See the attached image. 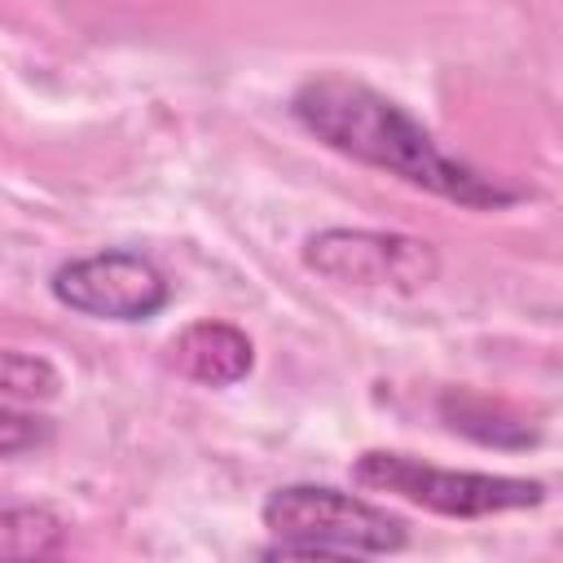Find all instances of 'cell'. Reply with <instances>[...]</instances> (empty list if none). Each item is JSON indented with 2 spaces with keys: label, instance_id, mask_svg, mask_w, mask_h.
Instances as JSON below:
<instances>
[{
  "label": "cell",
  "instance_id": "obj_1",
  "mask_svg": "<svg viewBox=\"0 0 563 563\" xmlns=\"http://www.w3.org/2000/svg\"><path fill=\"white\" fill-rule=\"evenodd\" d=\"M290 114L308 136L330 145L334 154L378 167L413 189H427L444 202L471 211H497L519 198V189L475 172L471 163L440 150V141L387 92L347 79V75H317L303 79L290 97Z\"/></svg>",
  "mask_w": 563,
  "mask_h": 563
},
{
  "label": "cell",
  "instance_id": "obj_2",
  "mask_svg": "<svg viewBox=\"0 0 563 563\" xmlns=\"http://www.w3.org/2000/svg\"><path fill=\"white\" fill-rule=\"evenodd\" d=\"M268 559H374L405 550V519L330 484H286L264 501Z\"/></svg>",
  "mask_w": 563,
  "mask_h": 563
},
{
  "label": "cell",
  "instance_id": "obj_3",
  "mask_svg": "<svg viewBox=\"0 0 563 563\" xmlns=\"http://www.w3.org/2000/svg\"><path fill=\"white\" fill-rule=\"evenodd\" d=\"M352 475H356V484H365L374 493H396V497L427 506L435 515H449V519H484V515H506V510L545 501L541 479L488 475V471H444V466H431V462H418V457L391 453V449L361 453Z\"/></svg>",
  "mask_w": 563,
  "mask_h": 563
},
{
  "label": "cell",
  "instance_id": "obj_4",
  "mask_svg": "<svg viewBox=\"0 0 563 563\" xmlns=\"http://www.w3.org/2000/svg\"><path fill=\"white\" fill-rule=\"evenodd\" d=\"M303 264L334 286L400 295L431 286L440 273V260L427 242L378 229H321L303 242Z\"/></svg>",
  "mask_w": 563,
  "mask_h": 563
},
{
  "label": "cell",
  "instance_id": "obj_5",
  "mask_svg": "<svg viewBox=\"0 0 563 563\" xmlns=\"http://www.w3.org/2000/svg\"><path fill=\"white\" fill-rule=\"evenodd\" d=\"M48 290L70 312L101 321H150L172 299V282L163 277V268L136 251H97L70 260L53 273Z\"/></svg>",
  "mask_w": 563,
  "mask_h": 563
},
{
  "label": "cell",
  "instance_id": "obj_6",
  "mask_svg": "<svg viewBox=\"0 0 563 563\" xmlns=\"http://www.w3.org/2000/svg\"><path fill=\"white\" fill-rule=\"evenodd\" d=\"M172 365L202 387H233L251 374L255 347L229 321H194L172 339Z\"/></svg>",
  "mask_w": 563,
  "mask_h": 563
},
{
  "label": "cell",
  "instance_id": "obj_7",
  "mask_svg": "<svg viewBox=\"0 0 563 563\" xmlns=\"http://www.w3.org/2000/svg\"><path fill=\"white\" fill-rule=\"evenodd\" d=\"M0 550L13 559H53L66 550V523L48 506H9L0 515Z\"/></svg>",
  "mask_w": 563,
  "mask_h": 563
},
{
  "label": "cell",
  "instance_id": "obj_8",
  "mask_svg": "<svg viewBox=\"0 0 563 563\" xmlns=\"http://www.w3.org/2000/svg\"><path fill=\"white\" fill-rule=\"evenodd\" d=\"M0 387H4V400L9 405H44L57 396L62 387V374L44 361V356H31V352H4V365H0Z\"/></svg>",
  "mask_w": 563,
  "mask_h": 563
},
{
  "label": "cell",
  "instance_id": "obj_9",
  "mask_svg": "<svg viewBox=\"0 0 563 563\" xmlns=\"http://www.w3.org/2000/svg\"><path fill=\"white\" fill-rule=\"evenodd\" d=\"M48 435H53L48 418L22 413L18 405L4 400V413H0V453H4V457H22V453L40 449V444H48Z\"/></svg>",
  "mask_w": 563,
  "mask_h": 563
}]
</instances>
